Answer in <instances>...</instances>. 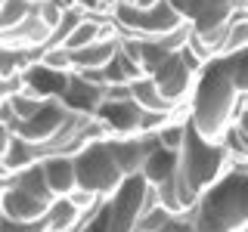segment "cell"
I'll return each instance as SVG.
<instances>
[{"mask_svg": "<svg viewBox=\"0 0 248 232\" xmlns=\"http://www.w3.org/2000/svg\"><path fill=\"white\" fill-rule=\"evenodd\" d=\"M242 90L236 87L230 59H211L199 72L196 90L189 96V124L208 143H227L239 115H242Z\"/></svg>", "mask_w": 248, "mask_h": 232, "instance_id": "obj_1", "label": "cell"}, {"mask_svg": "<svg viewBox=\"0 0 248 232\" xmlns=\"http://www.w3.org/2000/svg\"><path fill=\"white\" fill-rule=\"evenodd\" d=\"M248 229V161H232V170L202 192L189 211V232H245Z\"/></svg>", "mask_w": 248, "mask_h": 232, "instance_id": "obj_2", "label": "cell"}, {"mask_svg": "<svg viewBox=\"0 0 248 232\" xmlns=\"http://www.w3.org/2000/svg\"><path fill=\"white\" fill-rule=\"evenodd\" d=\"M232 161H236V155L227 143H208L199 136L192 124L186 127V139L180 149V174H177V189H180L186 211L196 207L202 192H208L217 180L230 174Z\"/></svg>", "mask_w": 248, "mask_h": 232, "instance_id": "obj_3", "label": "cell"}, {"mask_svg": "<svg viewBox=\"0 0 248 232\" xmlns=\"http://www.w3.org/2000/svg\"><path fill=\"white\" fill-rule=\"evenodd\" d=\"M158 204V192L143 174L127 176L112 198H103L90 214H84L75 232H137L140 217Z\"/></svg>", "mask_w": 248, "mask_h": 232, "instance_id": "obj_4", "label": "cell"}, {"mask_svg": "<svg viewBox=\"0 0 248 232\" xmlns=\"http://www.w3.org/2000/svg\"><path fill=\"white\" fill-rule=\"evenodd\" d=\"M170 6L192 25V37L205 46L211 59L220 56V46L227 41L232 22L242 15L236 0H170Z\"/></svg>", "mask_w": 248, "mask_h": 232, "instance_id": "obj_5", "label": "cell"}, {"mask_svg": "<svg viewBox=\"0 0 248 232\" xmlns=\"http://www.w3.org/2000/svg\"><path fill=\"white\" fill-rule=\"evenodd\" d=\"M53 201H56V195L46 186L41 164L22 170V174L3 176L0 211H3L6 220H44Z\"/></svg>", "mask_w": 248, "mask_h": 232, "instance_id": "obj_6", "label": "cell"}, {"mask_svg": "<svg viewBox=\"0 0 248 232\" xmlns=\"http://www.w3.org/2000/svg\"><path fill=\"white\" fill-rule=\"evenodd\" d=\"M108 19L118 25V34L124 41H158V37L177 31L180 25H186V19L170 6V0L152 6V10H143V6H134L127 0H115Z\"/></svg>", "mask_w": 248, "mask_h": 232, "instance_id": "obj_7", "label": "cell"}, {"mask_svg": "<svg viewBox=\"0 0 248 232\" xmlns=\"http://www.w3.org/2000/svg\"><path fill=\"white\" fill-rule=\"evenodd\" d=\"M75 167H78V186L99 198H112L124 186V180H127V174L121 170L112 145H108V139L90 143L84 152H78Z\"/></svg>", "mask_w": 248, "mask_h": 232, "instance_id": "obj_8", "label": "cell"}, {"mask_svg": "<svg viewBox=\"0 0 248 232\" xmlns=\"http://www.w3.org/2000/svg\"><path fill=\"white\" fill-rule=\"evenodd\" d=\"M72 118H75V108H68L59 96H50V99H44V105L37 108V115H31L28 121L19 124L16 133L25 139V143L44 145V143H50L56 133H62Z\"/></svg>", "mask_w": 248, "mask_h": 232, "instance_id": "obj_9", "label": "cell"}, {"mask_svg": "<svg viewBox=\"0 0 248 232\" xmlns=\"http://www.w3.org/2000/svg\"><path fill=\"white\" fill-rule=\"evenodd\" d=\"M149 77L158 84V90L165 93V99H170L174 105H183L186 99L192 96V90H196L199 72L189 65V59H186L183 53H170Z\"/></svg>", "mask_w": 248, "mask_h": 232, "instance_id": "obj_10", "label": "cell"}, {"mask_svg": "<svg viewBox=\"0 0 248 232\" xmlns=\"http://www.w3.org/2000/svg\"><path fill=\"white\" fill-rule=\"evenodd\" d=\"M53 37V28L37 15V10L28 15L22 25H16L10 31H0V50H31V53H44L46 44Z\"/></svg>", "mask_w": 248, "mask_h": 232, "instance_id": "obj_11", "label": "cell"}, {"mask_svg": "<svg viewBox=\"0 0 248 232\" xmlns=\"http://www.w3.org/2000/svg\"><path fill=\"white\" fill-rule=\"evenodd\" d=\"M108 145H112L115 158H118L121 170L127 176H137L143 174L146 161H149L152 149L158 145V136L155 133H140V136H112L108 139Z\"/></svg>", "mask_w": 248, "mask_h": 232, "instance_id": "obj_12", "label": "cell"}, {"mask_svg": "<svg viewBox=\"0 0 248 232\" xmlns=\"http://www.w3.org/2000/svg\"><path fill=\"white\" fill-rule=\"evenodd\" d=\"M143 115L146 108H140L134 99H106L103 108L96 112V118H103L115 136H140Z\"/></svg>", "mask_w": 248, "mask_h": 232, "instance_id": "obj_13", "label": "cell"}, {"mask_svg": "<svg viewBox=\"0 0 248 232\" xmlns=\"http://www.w3.org/2000/svg\"><path fill=\"white\" fill-rule=\"evenodd\" d=\"M106 96H108V87H99V84L84 81L81 74H72V81H68L65 93H62V102H65L68 108H75V112L96 115L99 108H103Z\"/></svg>", "mask_w": 248, "mask_h": 232, "instance_id": "obj_14", "label": "cell"}, {"mask_svg": "<svg viewBox=\"0 0 248 232\" xmlns=\"http://www.w3.org/2000/svg\"><path fill=\"white\" fill-rule=\"evenodd\" d=\"M41 167H44L46 186H50V192L56 198H68L78 189V167H75L72 155H53V158H44Z\"/></svg>", "mask_w": 248, "mask_h": 232, "instance_id": "obj_15", "label": "cell"}, {"mask_svg": "<svg viewBox=\"0 0 248 232\" xmlns=\"http://www.w3.org/2000/svg\"><path fill=\"white\" fill-rule=\"evenodd\" d=\"M121 44H124V37L118 34V31H115V34H106L103 41H96V44L84 46V50L72 53V59H75V72H90V68H108V65H112V59L121 53Z\"/></svg>", "mask_w": 248, "mask_h": 232, "instance_id": "obj_16", "label": "cell"}, {"mask_svg": "<svg viewBox=\"0 0 248 232\" xmlns=\"http://www.w3.org/2000/svg\"><path fill=\"white\" fill-rule=\"evenodd\" d=\"M177 170H180V152L165 149V145L158 143L152 149L149 161H146V167H143V176L152 186H161V183H168L170 176H177Z\"/></svg>", "mask_w": 248, "mask_h": 232, "instance_id": "obj_17", "label": "cell"}, {"mask_svg": "<svg viewBox=\"0 0 248 232\" xmlns=\"http://www.w3.org/2000/svg\"><path fill=\"white\" fill-rule=\"evenodd\" d=\"M130 96H134V102L140 108H146V112H177V105L165 99V93L158 90V84L152 81L149 74L137 77L134 84H130Z\"/></svg>", "mask_w": 248, "mask_h": 232, "instance_id": "obj_18", "label": "cell"}, {"mask_svg": "<svg viewBox=\"0 0 248 232\" xmlns=\"http://www.w3.org/2000/svg\"><path fill=\"white\" fill-rule=\"evenodd\" d=\"M84 220V211L75 204L72 198H56L46 211V226L50 232H75Z\"/></svg>", "mask_w": 248, "mask_h": 232, "instance_id": "obj_19", "label": "cell"}, {"mask_svg": "<svg viewBox=\"0 0 248 232\" xmlns=\"http://www.w3.org/2000/svg\"><path fill=\"white\" fill-rule=\"evenodd\" d=\"M37 10V0H0V31H10Z\"/></svg>", "mask_w": 248, "mask_h": 232, "instance_id": "obj_20", "label": "cell"}, {"mask_svg": "<svg viewBox=\"0 0 248 232\" xmlns=\"http://www.w3.org/2000/svg\"><path fill=\"white\" fill-rule=\"evenodd\" d=\"M245 50H248V13H242L236 22H232V28H230L227 41H223V46H220V56H217V59L239 56V53H245Z\"/></svg>", "mask_w": 248, "mask_h": 232, "instance_id": "obj_21", "label": "cell"}, {"mask_svg": "<svg viewBox=\"0 0 248 232\" xmlns=\"http://www.w3.org/2000/svg\"><path fill=\"white\" fill-rule=\"evenodd\" d=\"M174 220V214L168 211V207H152V211H146L143 217H140V223H137V232H158L161 226H168V223Z\"/></svg>", "mask_w": 248, "mask_h": 232, "instance_id": "obj_22", "label": "cell"}, {"mask_svg": "<svg viewBox=\"0 0 248 232\" xmlns=\"http://www.w3.org/2000/svg\"><path fill=\"white\" fill-rule=\"evenodd\" d=\"M10 102H13L16 118H19V124H22V121H28L31 115H37V108L44 105V99L41 96H28V93H19L16 99H10Z\"/></svg>", "mask_w": 248, "mask_h": 232, "instance_id": "obj_23", "label": "cell"}, {"mask_svg": "<svg viewBox=\"0 0 248 232\" xmlns=\"http://www.w3.org/2000/svg\"><path fill=\"white\" fill-rule=\"evenodd\" d=\"M0 232H50V226H46V217L44 220H6L3 217Z\"/></svg>", "mask_w": 248, "mask_h": 232, "instance_id": "obj_24", "label": "cell"}, {"mask_svg": "<svg viewBox=\"0 0 248 232\" xmlns=\"http://www.w3.org/2000/svg\"><path fill=\"white\" fill-rule=\"evenodd\" d=\"M230 68L232 77H236V87L242 90V96H248V50L239 53V56H230Z\"/></svg>", "mask_w": 248, "mask_h": 232, "instance_id": "obj_25", "label": "cell"}, {"mask_svg": "<svg viewBox=\"0 0 248 232\" xmlns=\"http://www.w3.org/2000/svg\"><path fill=\"white\" fill-rule=\"evenodd\" d=\"M236 130L248 139V108H242V115H239V121H236Z\"/></svg>", "mask_w": 248, "mask_h": 232, "instance_id": "obj_26", "label": "cell"}, {"mask_svg": "<svg viewBox=\"0 0 248 232\" xmlns=\"http://www.w3.org/2000/svg\"><path fill=\"white\" fill-rule=\"evenodd\" d=\"M37 3H41V0H37Z\"/></svg>", "mask_w": 248, "mask_h": 232, "instance_id": "obj_27", "label": "cell"}, {"mask_svg": "<svg viewBox=\"0 0 248 232\" xmlns=\"http://www.w3.org/2000/svg\"><path fill=\"white\" fill-rule=\"evenodd\" d=\"M245 232H248V229H245Z\"/></svg>", "mask_w": 248, "mask_h": 232, "instance_id": "obj_28", "label": "cell"}]
</instances>
